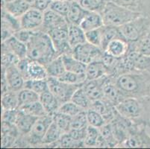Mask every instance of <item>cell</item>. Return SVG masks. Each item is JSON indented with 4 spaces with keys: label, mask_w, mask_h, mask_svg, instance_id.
Here are the masks:
<instances>
[{
    "label": "cell",
    "mask_w": 150,
    "mask_h": 149,
    "mask_svg": "<svg viewBox=\"0 0 150 149\" xmlns=\"http://www.w3.org/2000/svg\"><path fill=\"white\" fill-rule=\"evenodd\" d=\"M26 46L27 57L44 66L60 56L54 49L48 33L41 30L33 31Z\"/></svg>",
    "instance_id": "6da1fadb"
},
{
    "label": "cell",
    "mask_w": 150,
    "mask_h": 149,
    "mask_svg": "<svg viewBox=\"0 0 150 149\" xmlns=\"http://www.w3.org/2000/svg\"><path fill=\"white\" fill-rule=\"evenodd\" d=\"M115 83L126 98H150V72L135 71L125 73L117 77Z\"/></svg>",
    "instance_id": "7a4b0ae2"
},
{
    "label": "cell",
    "mask_w": 150,
    "mask_h": 149,
    "mask_svg": "<svg viewBox=\"0 0 150 149\" xmlns=\"http://www.w3.org/2000/svg\"><path fill=\"white\" fill-rule=\"evenodd\" d=\"M117 112L134 124L150 128V98L129 97L115 107Z\"/></svg>",
    "instance_id": "3957f363"
},
{
    "label": "cell",
    "mask_w": 150,
    "mask_h": 149,
    "mask_svg": "<svg viewBox=\"0 0 150 149\" xmlns=\"http://www.w3.org/2000/svg\"><path fill=\"white\" fill-rule=\"evenodd\" d=\"M102 19L105 25L120 27L132 20H135L142 13L133 11L111 1H108L102 12Z\"/></svg>",
    "instance_id": "277c9868"
},
{
    "label": "cell",
    "mask_w": 150,
    "mask_h": 149,
    "mask_svg": "<svg viewBox=\"0 0 150 149\" xmlns=\"http://www.w3.org/2000/svg\"><path fill=\"white\" fill-rule=\"evenodd\" d=\"M118 28L121 37L131 46L138 42L150 31V16L142 15Z\"/></svg>",
    "instance_id": "5b68a950"
},
{
    "label": "cell",
    "mask_w": 150,
    "mask_h": 149,
    "mask_svg": "<svg viewBox=\"0 0 150 149\" xmlns=\"http://www.w3.org/2000/svg\"><path fill=\"white\" fill-rule=\"evenodd\" d=\"M50 90L54 94L61 105L71 101L76 90L83 84H71L59 80L57 78H47Z\"/></svg>",
    "instance_id": "8992f818"
},
{
    "label": "cell",
    "mask_w": 150,
    "mask_h": 149,
    "mask_svg": "<svg viewBox=\"0 0 150 149\" xmlns=\"http://www.w3.org/2000/svg\"><path fill=\"white\" fill-rule=\"evenodd\" d=\"M53 121V116L46 115L39 117L28 134L25 135L29 147H38L42 144L43 138Z\"/></svg>",
    "instance_id": "52a82bcc"
},
{
    "label": "cell",
    "mask_w": 150,
    "mask_h": 149,
    "mask_svg": "<svg viewBox=\"0 0 150 149\" xmlns=\"http://www.w3.org/2000/svg\"><path fill=\"white\" fill-rule=\"evenodd\" d=\"M103 53L104 51L101 48L86 42L73 48L72 54L75 58L88 65L93 61H101Z\"/></svg>",
    "instance_id": "ba28073f"
},
{
    "label": "cell",
    "mask_w": 150,
    "mask_h": 149,
    "mask_svg": "<svg viewBox=\"0 0 150 149\" xmlns=\"http://www.w3.org/2000/svg\"><path fill=\"white\" fill-rule=\"evenodd\" d=\"M68 26L69 25L58 27L47 32L58 55L73 53V48L69 45L68 40Z\"/></svg>",
    "instance_id": "9c48e42d"
},
{
    "label": "cell",
    "mask_w": 150,
    "mask_h": 149,
    "mask_svg": "<svg viewBox=\"0 0 150 149\" xmlns=\"http://www.w3.org/2000/svg\"><path fill=\"white\" fill-rule=\"evenodd\" d=\"M146 127L134 124L129 137L120 147L150 148V136L147 133Z\"/></svg>",
    "instance_id": "30bf717a"
},
{
    "label": "cell",
    "mask_w": 150,
    "mask_h": 149,
    "mask_svg": "<svg viewBox=\"0 0 150 149\" xmlns=\"http://www.w3.org/2000/svg\"><path fill=\"white\" fill-rule=\"evenodd\" d=\"M20 19L23 29L30 31L40 30L43 22V12L31 7Z\"/></svg>",
    "instance_id": "8fae6325"
},
{
    "label": "cell",
    "mask_w": 150,
    "mask_h": 149,
    "mask_svg": "<svg viewBox=\"0 0 150 149\" xmlns=\"http://www.w3.org/2000/svg\"><path fill=\"white\" fill-rule=\"evenodd\" d=\"M115 80V78L108 76L104 85V94L102 98L105 101L114 107L126 98V96L116 84Z\"/></svg>",
    "instance_id": "7c38bea8"
},
{
    "label": "cell",
    "mask_w": 150,
    "mask_h": 149,
    "mask_svg": "<svg viewBox=\"0 0 150 149\" xmlns=\"http://www.w3.org/2000/svg\"><path fill=\"white\" fill-rule=\"evenodd\" d=\"M5 69L8 90L18 93L22 89L24 88L25 80L19 71L17 65L15 64L10 65L7 67H5Z\"/></svg>",
    "instance_id": "4fadbf2b"
},
{
    "label": "cell",
    "mask_w": 150,
    "mask_h": 149,
    "mask_svg": "<svg viewBox=\"0 0 150 149\" xmlns=\"http://www.w3.org/2000/svg\"><path fill=\"white\" fill-rule=\"evenodd\" d=\"M69 25L64 16L49 8L43 12V22L40 30L44 32Z\"/></svg>",
    "instance_id": "5bb4252c"
},
{
    "label": "cell",
    "mask_w": 150,
    "mask_h": 149,
    "mask_svg": "<svg viewBox=\"0 0 150 149\" xmlns=\"http://www.w3.org/2000/svg\"><path fill=\"white\" fill-rule=\"evenodd\" d=\"M108 76L96 80H86L82 87L92 101L99 100L103 98L104 85Z\"/></svg>",
    "instance_id": "9a60e30c"
},
{
    "label": "cell",
    "mask_w": 150,
    "mask_h": 149,
    "mask_svg": "<svg viewBox=\"0 0 150 149\" xmlns=\"http://www.w3.org/2000/svg\"><path fill=\"white\" fill-rule=\"evenodd\" d=\"M117 58L125 57L129 52V43L122 37H117L109 42L105 51Z\"/></svg>",
    "instance_id": "2e32d148"
},
{
    "label": "cell",
    "mask_w": 150,
    "mask_h": 149,
    "mask_svg": "<svg viewBox=\"0 0 150 149\" xmlns=\"http://www.w3.org/2000/svg\"><path fill=\"white\" fill-rule=\"evenodd\" d=\"M133 11L150 16V0H109Z\"/></svg>",
    "instance_id": "e0dca14e"
},
{
    "label": "cell",
    "mask_w": 150,
    "mask_h": 149,
    "mask_svg": "<svg viewBox=\"0 0 150 149\" xmlns=\"http://www.w3.org/2000/svg\"><path fill=\"white\" fill-rule=\"evenodd\" d=\"M38 117L25 113L19 109L18 116L15 125L17 126L20 135H26L31 131V128L38 120Z\"/></svg>",
    "instance_id": "ac0fdd59"
},
{
    "label": "cell",
    "mask_w": 150,
    "mask_h": 149,
    "mask_svg": "<svg viewBox=\"0 0 150 149\" xmlns=\"http://www.w3.org/2000/svg\"><path fill=\"white\" fill-rule=\"evenodd\" d=\"M32 5L25 0H13L11 2L2 3V8L13 16L20 18L24 13H26Z\"/></svg>",
    "instance_id": "d6986e66"
},
{
    "label": "cell",
    "mask_w": 150,
    "mask_h": 149,
    "mask_svg": "<svg viewBox=\"0 0 150 149\" xmlns=\"http://www.w3.org/2000/svg\"><path fill=\"white\" fill-rule=\"evenodd\" d=\"M85 75L87 80H96L104 76H109V73L105 65L101 60L88 64L86 67Z\"/></svg>",
    "instance_id": "ffe728a7"
},
{
    "label": "cell",
    "mask_w": 150,
    "mask_h": 149,
    "mask_svg": "<svg viewBox=\"0 0 150 149\" xmlns=\"http://www.w3.org/2000/svg\"><path fill=\"white\" fill-rule=\"evenodd\" d=\"M89 11L86 10L78 1L73 0L66 19L69 24L79 25Z\"/></svg>",
    "instance_id": "44dd1931"
},
{
    "label": "cell",
    "mask_w": 150,
    "mask_h": 149,
    "mask_svg": "<svg viewBox=\"0 0 150 149\" xmlns=\"http://www.w3.org/2000/svg\"><path fill=\"white\" fill-rule=\"evenodd\" d=\"M40 102L43 105L47 115L54 116L58 111L61 104L50 90L40 95Z\"/></svg>",
    "instance_id": "7402d4cb"
},
{
    "label": "cell",
    "mask_w": 150,
    "mask_h": 149,
    "mask_svg": "<svg viewBox=\"0 0 150 149\" xmlns=\"http://www.w3.org/2000/svg\"><path fill=\"white\" fill-rule=\"evenodd\" d=\"M103 25L104 22L102 14L98 12L93 11H88L79 25V26L85 32L99 28Z\"/></svg>",
    "instance_id": "603a6c76"
},
{
    "label": "cell",
    "mask_w": 150,
    "mask_h": 149,
    "mask_svg": "<svg viewBox=\"0 0 150 149\" xmlns=\"http://www.w3.org/2000/svg\"><path fill=\"white\" fill-rule=\"evenodd\" d=\"M68 40L72 48L87 42L85 31L77 25L69 24L68 26Z\"/></svg>",
    "instance_id": "cb8c5ba5"
},
{
    "label": "cell",
    "mask_w": 150,
    "mask_h": 149,
    "mask_svg": "<svg viewBox=\"0 0 150 149\" xmlns=\"http://www.w3.org/2000/svg\"><path fill=\"white\" fill-rule=\"evenodd\" d=\"M2 43L20 59H23L27 57L26 44L19 40L13 35L4 42H2Z\"/></svg>",
    "instance_id": "d4e9b609"
},
{
    "label": "cell",
    "mask_w": 150,
    "mask_h": 149,
    "mask_svg": "<svg viewBox=\"0 0 150 149\" xmlns=\"http://www.w3.org/2000/svg\"><path fill=\"white\" fill-rule=\"evenodd\" d=\"M62 58L66 71L78 74L85 73L87 65L75 58L72 54H63Z\"/></svg>",
    "instance_id": "484cf974"
},
{
    "label": "cell",
    "mask_w": 150,
    "mask_h": 149,
    "mask_svg": "<svg viewBox=\"0 0 150 149\" xmlns=\"http://www.w3.org/2000/svg\"><path fill=\"white\" fill-rule=\"evenodd\" d=\"M48 78V74L46 72V66L40 63L35 61H30L27 71V80L30 79H46Z\"/></svg>",
    "instance_id": "4316f807"
},
{
    "label": "cell",
    "mask_w": 150,
    "mask_h": 149,
    "mask_svg": "<svg viewBox=\"0 0 150 149\" xmlns=\"http://www.w3.org/2000/svg\"><path fill=\"white\" fill-rule=\"evenodd\" d=\"M45 66H46V72L48 74V77L58 78L66 72V69H65L64 61H63L62 55L55 57L54 60H52L51 62L49 63Z\"/></svg>",
    "instance_id": "83f0119b"
},
{
    "label": "cell",
    "mask_w": 150,
    "mask_h": 149,
    "mask_svg": "<svg viewBox=\"0 0 150 149\" xmlns=\"http://www.w3.org/2000/svg\"><path fill=\"white\" fill-rule=\"evenodd\" d=\"M2 110H16L19 108L18 93L8 90L2 94Z\"/></svg>",
    "instance_id": "f1b7e54d"
},
{
    "label": "cell",
    "mask_w": 150,
    "mask_h": 149,
    "mask_svg": "<svg viewBox=\"0 0 150 149\" xmlns=\"http://www.w3.org/2000/svg\"><path fill=\"white\" fill-rule=\"evenodd\" d=\"M102 49L105 51L106 46L108 44L109 42L112 40L117 37H122L120 33L119 28L115 26H110V25H104L102 27Z\"/></svg>",
    "instance_id": "f546056e"
},
{
    "label": "cell",
    "mask_w": 150,
    "mask_h": 149,
    "mask_svg": "<svg viewBox=\"0 0 150 149\" xmlns=\"http://www.w3.org/2000/svg\"><path fill=\"white\" fill-rule=\"evenodd\" d=\"M71 101L76 103V105H79V107H81V108H83L85 110L91 108L93 102V101L90 98L87 93L84 91L82 86L76 90L74 95L72 97Z\"/></svg>",
    "instance_id": "4dcf8cb0"
},
{
    "label": "cell",
    "mask_w": 150,
    "mask_h": 149,
    "mask_svg": "<svg viewBox=\"0 0 150 149\" xmlns=\"http://www.w3.org/2000/svg\"><path fill=\"white\" fill-rule=\"evenodd\" d=\"M63 134H64V133L53 121L50 128H49L47 132H46L44 138H43L41 145H44L45 147H47L49 145L58 141Z\"/></svg>",
    "instance_id": "1f68e13d"
},
{
    "label": "cell",
    "mask_w": 150,
    "mask_h": 149,
    "mask_svg": "<svg viewBox=\"0 0 150 149\" xmlns=\"http://www.w3.org/2000/svg\"><path fill=\"white\" fill-rule=\"evenodd\" d=\"M24 88L29 89V90L39 94V95L44 93L46 90H50L47 78L39 79V80L30 79V80L25 81Z\"/></svg>",
    "instance_id": "d6a6232c"
},
{
    "label": "cell",
    "mask_w": 150,
    "mask_h": 149,
    "mask_svg": "<svg viewBox=\"0 0 150 149\" xmlns=\"http://www.w3.org/2000/svg\"><path fill=\"white\" fill-rule=\"evenodd\" d=\"M18 98L20 108V107L23 105L40 101V95L29 89L23 88L18 92Z\"/></svg>",
    "instance_id": "836d02e7"
},
{
    "label": "cell",
    "mask_w": 150,
    "mask_h": 149,
    "mask_svg": "<svg viewBox=\"0 0 150 149\" xmlns=\"http://www.w3.org/2000/svg\"><path fill=\"white\" fill-rule=\"evenodd\" d=\"M19 109L24 111L25 113H28V114L34 116V117H38V118L39 117H44V116L47 115L43 105H42L40 101L32 102V103L28 104V105H23V106L20 107Z\"/></svg>",
    "instance_id": "e575fe53"
},
{
    "label": "cell",
    "mask_w": 150,
    "mask_h": 149,
    "mask_svg": "<svg viewBox=\"0 0 150 149\" xmlns=\"http://www.w3.org/2000/svg\"><path fill=\"white\" fill-rule=\"evenodd\" d=\"M100 135L102 138L105 142L107 148L118 147V143L114 136L112 128L110 123H107L105 125L99 128Z\"/></svg>",
    "instance_id": "d590c367"
},
{
    "label": "cell",
    "mask_w": 150,
    "mask_h": 149,
    "mask_svg": "<svg viewBox=\"0 0 150 149\" xmlns=\"http://www.w3.org/2000/svg\"><path fill=\"white\" fill-rule=\"evenodd\" d=\"M2 25L8 27L13 31H17L21 29L20 19L13 16L2 8Z\"/></svg>",
    "instance_id": "8d00e7d4"
},
{
    "label": "cell",
    "mask_w": 150,
    "mask_h": 149,
    "mask_svg": "<svg viewBox=\"0 0 150 149\" xmlns=\"http://www.w3.org/2000/svg\"><path fill=\"white\" fill-rule=\"evenodd\" d=\"M109 0H80L81 6L89 11L102 13Z\"/></svg>",
    "instance_id": "74e56055"
},
{
    "label": "cell",
    "mask_w": 150,
    "mask_h": 149,
    "mask_svg": "<svg viewBox=\"0 0 150 149\" xmlns=\"http://www.w3.org/2000/svg\"><path fill=\"white\" fill-rule=\"evenodd\" d=\"M86 114H87L88 125L100 128L106 124L102 115L93 109L90 108L86 110Z\"/></svg>",
    "instance_id": "f35d334b"
},
{
    "label": "cell",
    "mask_w": 150,
    "mask_h": 149,
    "mask_svg": "<svg viewBox=\"0 0 150 149\" xmlns=\"http://www.w3.org/2000/svg\"><path fill=\"white\" fill-rule=\"evenodd\" d=\"M100 136L99 128L88 125L86 130V136L84 139V145L87 147H96L98 140Z\"/></svg>",
    "instance_id": "ab89813d"
},
{
    "label": "cell",
    "mask_w": 150,
    "mask_h": 149,
    "mask_svg": "<svg viewBox=\"0 0 150 149\" xmlns=\"http://www.w3.org/2000/svg\"><path fill=\"white\" fill-rule=\"evenodd\" d=\"M71 120H72V117L64 113H59V112H57L53 116V121L64 133H67L70 130Z\"/></svg>",
    "instance_id": "60d3db41"
},
{
    "label": "cell",
    "mask_w": 150,
    "mask_h": 149,
    "mask_svg": "<svg viewBox=\"0 0 150 149\" xmlns=\"http://www.w3.org/2000/svg\"><path fill=\"white\" fill-rule=\"evenodd\" d=\"M58 79L71 84H83L86 81V75L66 71Z\"/></svg>",
    "instance_id": "b9f144b4"
},
{
    "label": "cell",
    "mask_w": 150,
    "mask_h": 149,
    "mask_svg": "<svg viewBox=\"0 0 150 149\" xmlns=\"http://www.w3.org/2000/svg\"><path fill=\"white\" fill-rule=\"evenodd\" d=\"M73 0H53L50 5V9L64 16L68 14Z\"/></svg>",
    "instance_id": "7bdbcfd3"
},
{
    "label": "cell",
    "mask_w": 150,
    "mask_h": 149,
    "mask_svg": "<svg viewBox=\"0 0 150 149\" xmlns=\"http://www.w3.org/2000/svg\"><path fill=\"white\" fill-rule=\"evenodd\" d=\"M84 110H85L81 108V107L77 105L76 103H74L72 101H69V102L62 104L60 106L58 112L67 115L70 117H73L79 113H81L82 111H84Z\"/></svg>",
    "instance_id": "ee69618b"
},
{
    "label": "cell",
    "mask_w": 150,
    "mask_h": 149,
    "mask_svg": "<svg viewBox=\"0 0 150 149\" xmlns=\"http://www.w3.org/2000/svg\"><path fill=\"white\" fill-rule=\"evenodd\" d=\"M102 27L85 32L87 42L94 45V46H98V47L101 48V49H102Z\"/></svg>",
    "instance_id": "f6af8a7d"
},
{
    "label": "cell",
    "mask_w": 150,
    "mask_h": 149,
    "mask_svg": "<svg viewBox=\"0 0 150 149\" xmlns=\"http://www.w3.org/2000/svg\"><path fill=\"white\" fill-rule=\"evenodd\" d=\"M88 126L86 110L72 117L70 129H83Z\"/></svg>",
    "instance_id": "bcb514c9"
},
{
    "label": "cell",
    "mask_w": 150,
    "mask_h": 149,
    "mask_svg": "<svg viewBox=\"0 0 150 149\" xmlns=\"http://www.w3.org/2000/svg\"><path fill=\"white\" fill-rule=\"evenodd\" d=\"M19 109L16 110H2V121L15 124L18 116Z\"/></svg>",
    "instance_id": "7dc6e473"
},
{
    "label": "cell",
    "mask_w": 150,
    "mask_h": 149,
    "mask_svg": "<svg viewBox=\"0 0 150 149\" xmlns=\"http://www.w3.org/2000/svg\"><path fill=\"white\" fill-rule=\"evenodd\" d=\"M32 33H33V31L21 28V29L18 30V31H15L14 34H13V36L17 39H18L20 41L26 44L30 40V38H31Z\"/></svg>",
    "instance_id": "c3c4849f"
},
{
    "label": "cell",
    "mask_w": 150,
    "mask_h": 149,
    "mask_svg": "<svg viewBox=\"0 0 150 149\" xmlns=\"http://www.w3.org/2000/svg\"><path fill=\"white\" fill-rule=\"evenodd\" d=\"M52 1L53 0H35L32 4V7L44 12L50 8Z\"/></svg>",
    "instance_id": "681fc988"
},
{
    "label": "cell",
    "mask_w": 150,
    "mask_h": 149,
    "mask_svg": "<svg viewBox=\"0 0 150 149\" xmlns=\"http://www.w3.org/2000/svg\"><path fill=\"white\" fill-rule=\"evenodd\" d=\"M17 137L9 134H2V148L13 147Z\"/></svg>",
    "instance_id": "f907efd6"
},
{
    "label": "cell",
    "mask_w": 150,
    "mask_h": 149,
    "mask_svg": "<svg viewBox=\"0 0 150 149\" xmlns=\"http://www.w3.org/2000/svg\"><path fill=\"white\" fill-rule=\"evenodd\" d=\"M13 0H2V3H6V2H11Z\"/></svg>",
    "instance_id": "816d5d0a"
},
{
    "label": "cell",
    "mask_w": 150,
    "mask_h": 149,
    "mask_svg": "<svg viewBox=\"0 0 150 149\" xmlns=\"http://www.w3.org/2000/svg\"><path fill=\"white\" fill-rule=\"evenodd\" d=\"M25 1H26V2H28V3H30L31 5H32V4H33V2L35 0H25Z\"/></svg>",
    "instance_id": "f5cc1de1"
},
{
    "label": "cell",
    "mask_w": 150,
    "mask_h": 149,
    "mask_svg": "<svg viewBox=\"0 0 150 149\" xmlns=\"http://www.w3.org/2000/svg\"><path fill=\"white\" fill-rule=\"evenodd\" d=\"M76 1H78V2H79L80 0H76Z\"/></svg>",
    "instance_id": "db71d44e"
}]
</instances>
